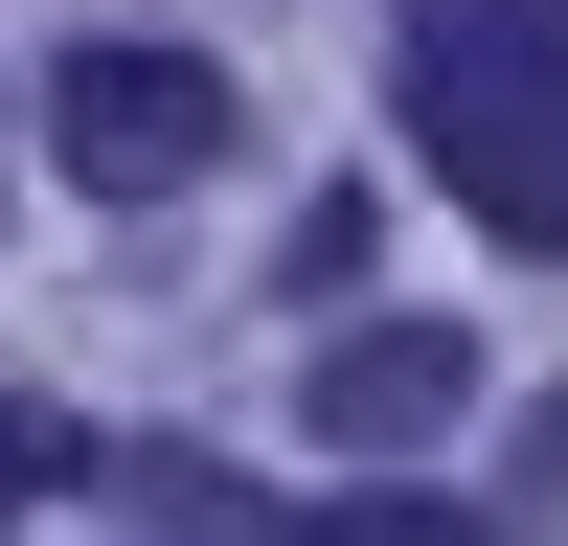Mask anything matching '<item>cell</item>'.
I'll return each instance as SVG.
<instances>
[{"label":"cell","mask_w":568,"mask_h":546,"mask_svg":"<svg viewBox=\"0 0 568 546\" xmlns=\"http://www.w3.org/2000/svg\"><path fill=\"white\" fill-rule=\"evenodd\" d=\"M455 410H478V342H455V318L318 342V433H342V455H409V433H455Z\"/></svg>","instance_id":"4"},{"label":"cell","mask_w":568,"mask_h":546,"mask_svg":"<svg viewBox=\"0 0 568 546\" xmlns=\"http://www.w3.org/2000/svg\"><path fill=\"white\" fill-rule=\"evenodd\" d=\"M136 501H160L182 546H500L478 501H409V478H364V501H273V478H205V455H114Z\"/></svg>","instance_id":"3"},{"label":"cell","mask_w":568,"mask_h":546,"mask_svg":"<svg viewBox=\"0 0 568 546\" xmlns=\"http://www.w3.org/2000/svg\"><path fill=\"white\" fill-rule=\"evenodd\" d=\"M69 478H91V433H69L45 387H0V524H23V501H69Z\"/></svg>","instance_id":"5"},{"label":"cell","mask_w":568,"mask_h":546,"mask_svg":"<svg viewBox=\"0 0 568 546\" xmlns=\"http://www.w3.org/2000/svg\"><path fill=\"white\" fill-rule=\"evenodd\" d=\"M45 160H69L91 205H160V182L227 160V69L205 46H69V69H45Z\"/></svg>","instance_id":"2"},{"label":"cell","mask_w":568,"mask_h":546,"mask_svg":"<svg viewBox=\"0 0 568 546\" xmlns=\"http://www.w3.org/2000/svg\"><path fill=\"white\" fill-rule=\"evenodd\" d=\"M387 114L500 251H568V0H409Z\"/></svg>","instance_id":"1"}]
</instances>
